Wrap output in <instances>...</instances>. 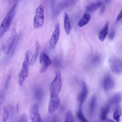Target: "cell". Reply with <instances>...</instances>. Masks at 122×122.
Here are the masks:
<instances>
[{
    "label": "cell",
    "mask_w": 122,
    "mask_h": 122,
    "mask_svg": "<svg viewBox=\"0 0 122 122\" xmlns=\"http://www.w3.org/2000/svg\"><path fill=\"white\" fill-rule=\"evenodd\" d=\"M109 23H107L100 31L98 36L99 40L101 42L103 41L108 32Z\"/></svg>",
    "instance_id": "5bb4252c"
},
{
    "label": "cell",
    "mask_w": 122,
    "mask_h": 122,
    "mask_svg": "<svg viewBox=\"0 0 122 122\" xmlns=\"http://www.w3.org/2000/svg\"><path fill=\"white\" fill-rule=\"evenodd\" d=\"M121 109L119 106L116 108L113 115V118L117 122H120V117L121 114Z\"/></svg>",
    "instance_id": "ffe728a7"
},
{
    "label": "cell",
    "mask_w": 122,
    "mask_h": 122,
    "mask_svg": "<svg viewBox=\"0 0 122 122\" xmlns=\"http://www.w3.org/2000/svg\"><path fill=\"white\" fill-rule=\"evenodd\" d=\"M88 93V89L87 85L84 81L82 83L81 90L77 96L78 100L80 104V106L85 100Z\"/></svg>",
    "instance_id": "30bf717a"
},
{
    "label": "cell",
    "mask_w": 122,
    "mask_h": 122,
    "mask_svg": "<svg viewBox=\"0 0 122 122\" xmlns=\"http://www.w3.org/2000/svg\"><path fill=\"white\" fill-rule=\"evenodd\" d=\"M64 21L65 30L66 34L68 35L70 33L71 26L68 16L65 12L64 13Z\"/></svg>",
    "instance_id": "2e32d148"
},
{
    "label": "cell",
    "mask_w": 122,
    "mask_h": 122,
    "mask_svg": "<svg viewBox=\"0 0 122 122\" xmlns=\"http://www.w3.org/2000/svg\"><path fill=\"white\" fill-rule=\"evenodd\" d=\"M106 121L107 122H115L113 120L108 118H107Z\"/></svg>",
    "instance_id": "4dcf8cb0"
},
{
    "label": "cell",
    "mask_w": 122,
    "mask_h": 122,
    "mask_svg": "<svg viewBox=\"0 0 122 122\" xmlns=\"http://www.w3.org/2000/svg\"><path fill=\"white\" fill-rule=\"evenodd\" d=\"M44 19L43 8L41 5L36 8L35 15L34 19V26L37 29L42 27L43 24Z\"/></svg>",
    "instance_id": "5b68a950"
},
{
    "label": "cell",
    "mask_w": 122,
    "mask_h": 122,
    "mask_svg": "<svg viewBox=\"0 0 122 122\" xmlns=\"http://www.w3.org/2000/svg\"><path fill=\"white\" fill-rule=\"evenodd\" d=\"M109 63L112 71L115 73L120 74L122 72V61L120 59L113 58L109 60Z\"/></svg>",
    "instance_id": "52a82bcc"
},
{
    "label": "cell",
    "mask_w": 122,
    "mask_h": 122,
    "mask_svg": "<svg viewBox=\"0 0 122 122\" xmlns=\"http://www.w3.org/2000/svg\"><path fill=\"white\" fill-rule=\"evenodd\" d=\"M40 62L42 66L48 68L51 63V61L48 56L44 53H42L40 55Z\"/></svg>",
    "instance_id": "7c38bea8"
},
{
    "label": "cell",
    "mask_w": 122,
    "mask_h": 122,
    "mask_svg": "<svg viewBox=\"0 0 122 122\" xmlns=\"http://www.w3.org/2000/svg\"><path fill=\"white\" fill-rule=\"evenodd\" d=\"M103 4L100 1H98L88 5L86 7V10L90 12H93L100 7Z\"/></svg>",
    "instance_id": "4fadbf2b"
},
{
    "label": "cell",
    "mask_w": 122,
    "mask_h": 122,
    "mask_svg": "<svg viewBox=\"0 0 122 122\" xmlns=\"http://www.w3.org/2000/svg\"><path fill=\"white\" fill-rule=\"evenodd\" d=\"M97 98L96 96L94 95L91 98L90 104V109L91 113L93 112L96 103Z\"/></svg>",
    "instance_id": "603a6c76"
},
{
    "label": "cell",
    "mask_w": 122,
    "mask_h": 122,
    "mask_svg": "<svg viewBox=\"0 0 122 122\" xmlns=\"http://www.w3.org/2000/svg\"><path fill=\"white\" fill-rule=\"evenodd\" d=\"M100 59V55L98 54H96L94 56L92 60V62L94 65L97 64L98 63Z\"/></svg>",
    "instance_id": "d4e9b609"
},
{
    "label": "cell",
    "mask_w": 122,
    "mask_h": 122,
    "mask_svg": "<svg viewBox=\"0 0 122 122\" xmlns=\"http://www.w3.org/2000/svg\"><path fill=\"white\" fill-rule=\"evenodd\" d=\"M60 103V100L58 95L50 94L48 107L49 114L53 113L59 107Z\"/></svg>",
    "instance_id": "8992f818"
},
{
    "label": "cell",
    "mask_w": 122,
    "mask_h": 122,
    "mask_svg": "<svg viewBox=\"0 0 122 122\" xmlns=\"http://www.w3.org/2000/svg\"><path fill=\"white\" fill-rule=\"evenodd\" d=\"M115 31L113 30L111 31L109 33L108 35V38L110 40H113L114 37Z\"/></svg>",
    "instance_id": "4316f807"
},
{
    "label": "cell",
    "mask_w": 122,
    "mask_h": 122,
    "mask_svg": "<svg viewBox=\"0 0 122 122\" xmlns=\"http://www.w3.org/2000/svg\"><path fill=\"white\" fill-rule=\"evenodd\" d=\"M36 96L37 99L40 98L41 96L42 92L41 90H38L36 92Z\"/></svg>",
    "instance_id": "83f0119b"
},
{
    "label": "cell",
    "mask_w": 122,
    "mask_h": 122,
    "mask_svg": "<svg viewBox=\"0 0 122 122\" xmlns=\"http://www.w3.org/2000/svg\"><path fill=\"white\" fill-rule=\"evenodd\" d=\"M105 7L104 5H103L100 11V14H102L104 13L105 11Z\"/></svg>",
    "instance_id": "f546056e"
},
{
    "label": "cell",
    "mask_w": 122,
    "mask_h": 122,
    "mask_svg": "<svg viewBox=\"0 0 122 122\" xmlns=\"http://www.w3.org/2000/svg\"><path fill=\"white\" fill-rule=\"evenodd\" d=\"M78 118L80 122H89L84 115L81 108L80 107L77 113Z\"/></svg>",
    "instance_id": "7402d4cb"
},
{
    "label": "cell",
    "mask_w": 122,
    "mask_h": 122,
    "mask_svg": "<svg viewBox=\"0 0 122 122\" xmlns=\"http://www.w3.org/2000/svg\"><path fill=\"white\" fill-rule=\"evenodd\" d=\"M17 36L16 28H13L12 30L9 38L2 44V50L5 54H8L11 51Z\"/></svg>",
    "instance_id": "3957f363"
},
{
    "label": "cell",
    "mask_w": 122,
    "mask_h": 122,
    "mask_svg": "<svg viewBox=\"0 0 122 122\" xmlns=\"http://www.w3.org/2000/svg\"><path fill=\"white\" fill-rule=\"evenodd\" d=\"M90 18V15L87 14H85L79 20L77 24L78 26L81 27L86 25L89 21Z\"/></svg>",
    "instance_id": "e0dca14e"
},
{
    "label": "cell",
    "mask_w": 122,
    "mask_h": 122,
    "mask_svg": "<svg viewBox=\"0 0 122 122\" xmlns=\"http://www.w3.org/2000/svg\"><path fill=\"white\" fill-rule=\"evenodd\" d=\"M60 33V24L58 23L56 24L55 29L53 31L49 41L51 47L54 48L56 46L58 40Z\"/></svg>",
    "instance_id": "ba28073f"
},
{
    "label": "cell",
    "mask_w": 122,
    "mask_h": 122,
    "mask_svg": "<svg viewBox=\"0 0 122 122\" xmlns=\"http://www.w3.org/2000/svg\"><path fill=\"white\" fill-rule=\"evenodd\" d=\"M110 105L108 104L102 108L100 111V117L102 121L106 120L107 118V117L108 113L111 109Z\"/></svg>",
    "instance_id": "9a60e30c"
},
{
    "label": "cell",
    "mask_w": 122,
    "mask_h": 122,
    "mask_svg": "<svg viewBox=\"0 0 122 122\" xmlns=\"http://www.w3.org/2000/svg\"><path fill=\"white\" fill-rule=\"evenodd\" d=\"M103 85L104 90L105 92H107L113 88L114 85V83L110 76H107L104 79Z\"/></svg>",
    "instance_id": "8fae6325"
},
{
    "label": "cell",
    "mask_w": 122,
    "mask_h": 122,
    "mask_svg": "<svg viewBox=\"0 0 122 122\" xmlns=\"http://www.w3.org/2000/svg\"><path fill=\"white\" fill-rule=\"evenodd\" d=\"M64 122H75L73 116L71 111H68L66 112Z\"/></svg>",
    "instance_id": "44dd1931"
},
{
    "label": "cell",
    "mask_w": 122,
    "mask_h": 122,
    "mask_svg": "<svg viewBox=\"0 0 122 122\" xmlns=\"http://www.w3.org/2000/svg\"><path fill=\"white\" fill-rule=\"evenodd\" d=\"M122 10H121L119 12V14H118L117 18H116V22H117L121 20L122 18Z\"/></svg>",
    "instance_id": "f1b7e54d"
},
{
    "label": "cell",
    "mask_w": 122,
    "mask_h": 122,
    "mask_svg": "<svg viewBox=\"0 0 122 122\" xmlns=\"http://www.w3.org/2000/svg\"><path fill=\"white\" fill-rule=\"evenodd\" d=\"M30 115L32 122H41V118L39 112V107L37 104H35L31 107Z\"/></svg>",
    "instance_id": "9c48e42d"
},
{
    "label": "cell",
    "mask_w": 122,
    "mask_h": 122,
    "mask_svg": "<svg viewBox=\"0 0 122 122\" xmlns=\"http://www.w3.org/2000/svg\"><path fill=\"white\" fill-rule=\"evenodd\" d=\"M17 6L15 3L7 13L0 26V39L8 29L15 15Z\"/></svg>",
    "instance_id": "6da1fadb"
},
{
    "label": "cell",
    "mask_w": 122,
    "mask_h": 122,
    "mask_svg": "<svg viewBox=\"0 0 122 122\" xmlns=\"http://www.w3.org/2000/svg\"><path fill=\"white\" fill-rule=\"evenodd\" d=\"M9 113L8 110L5 107H4L3 108L2 118L4 122L6 121L8 118Z\"/></svg>",
    "instance_id": "cb8c5ba5"
},
{
    "label": "cell",
    "mask_w": 122,
    "mask_h": 122,
    "mask_svg": "<svg viewBox=\"0 0 122 122\" xmlns=\"http://www.w3.org/2000/svg\"><path fill=\"white\" fill-rule=\"evenodd\" d=\"M122 99V93L120 92H118L113 95L111 99L110 102L112 103L117 104L120 102Z\"/></svg>",
    "instance_id": "ac0fdd59"
},
{
    "label": "cell",
    "mask_w": 122,
    "mask_h": 122,
    "mask_svg": "<svg viewBox=\"0 0 122 122\" xmlns=\"http://www.w3.org/2000/svg\"><path fill=\"white\" fill-rule=\"evenodd\" d=\"M31 53V51L29 50H27L25 52V57L22 68L19 73L18 83L21 86H22L24 81L28 75L29 57Z\"/></svg>",
    "instance_id": "7a4b0ae2"
},
{
    "label": "cell",
    "mask_w": 122,
    "mask_h": 122,
    "mask_svg": "<svg viewBox=\"0 0 122 122\" xmlns=\"http://www.w3.org/2000/svg\"><path fill=\"white\" fill-rule=\"evenodd\" d=\"M62 84L61 72L60 71H59L56 73L55 77L50 85V94L58 95L61 91Z\"/></svg>",
    "instance_id": "277c9868"
},
{
    "label": "cell",
    "mask_w": 122,
    "mask_h": 122,
    "mask_svg": "<svg viewBox=\"0 0 122 122\" xmlns=\"http://www.w3.org/2000/svg\"><path fill=\"white\" fill-rule=\"evenodd\" d=\"M36 48L35 53L30 61L29 64L33 65L36 61L38 54L39 49V43L38 41H37L35 44Z\"/></svg>",
    "instance_id": "d6986e66"
},
{
    "label": "cell",
    "mask_w": 122,
    "mask_h": 122,
    "mask_svg": "<svg viewBox=\"0 0 122 122\" xmlns=\"http://www.w3.org/2000/svg\"><path fill=\"white\" fill-rule=\"evenodd\" d=\"M28 117L26 113H23L21 116L19 122H28Z\"/></svg>",
    "instance_id": "484cf974"
}]
</instances>
